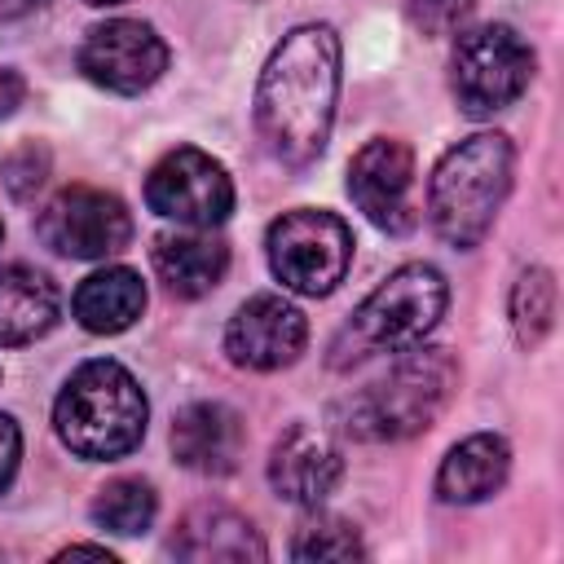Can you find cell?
Returning a JSON list of instances; mask_svg holds the SVG:
<instances>
[{
    "label": "cell",
    "mask_w": 564,
    "mask_h": 564,
    "mask_svg": "<svg viewBox=\"0 0 564 564\" xmlns=\"http://www.w3.org/2000/svg\"><path fill=\"white\" fill-rule=\"evenodd\" d=\"M366 546L357 529L339 516H313L291 538V560H361Z\"/></svg>",
    "instance_id": "obj_22"
},
{
    "label": "cell",
    "mask_w": 564,
    "mask_h": 564,
    "mask_svg": "<svg viewBox=\"0 0 564 564\" xmlns=\"http://www.w3.org/2000/svg\"><path fill=\"white\" fill-rule=\"evenodd\" d=\"M145 203L163 220H176L189 229H212L234 212V181L212 154L181 145L150 167Z\"/></svg>",
    "instance_id": "obj_8"
},
{
    "label": "cell",
    "mask_w": 564,
    "mask_h": 564,
    "mask_svg": "<svg viewBox=\"0 0 564 564\" xmlns=\"http://www.w3.org/2000/svg\"><path fill=\"white\" fill-rule=\"evenodd\" d=\"M458 388V366L445 348H401V361L344 405V427L357 441H405L436 423Z\"/></svg>",
    "instance_id": "obj_4"
},
{
    "label": "cell",
    "mask_w": 564,
    "mask_h": 564,
    "mask_svg": "<svg viewBox=\"0 0 564 564\" xmlns=\"http://www.w3.org/2000/svg\"><path fill=\"white\" fill-rule=\"evenodd\" d=\"M339 97V35L326 22H304L269 53L256 88V128L269 154L304 167L326 150Z\"/></svg>",
    "instance_id": "obj_1"
},
{
    "label": "cell",
    "mask_w": 564,
    "mask_h": 564,
    "mask_svg": "<svg viewBox=\"0 0 564 564\" xmlns=\"http://www.w3.org/2000/svg\"><path fill=\"white\" fill-rule=\"evenodd\" d=\"M150 256H154L159 282H163L172 295H181V300L207 295V291L225 278V269H229V247H225L216 234H207V229H194V234H163Z\"/></svg>",
    "instance_id": "obj_17"
},
{
    "label": "cell",
    "mask_w": 564,
    "mask_h": 564,
    "mask_svg": "<svg viewBox=\"0 0 564 564\" xmlns=\"http://www.w3.org/2000/svg\"><path fill=\"white\" fill-rule=\"evenodd\" d=\"M57 313H62V295L48 273L31 264L0 269V344L4 348H22L48 335L57 326Z\"/></svg>",
    "instance_id": "obj_16"
},
{
    "label": "cell",
    "mask_w": 564,
    "mask_h": 564,
    "mask_svg": "<svg viewBox=\"0 0 564 564\" xmlns=\"http://www.w3.org/2000/svg\"><path fill=\"white\" fill-rule=\"evenodd\" d=\"M269 269L286 291L330 295L352 264V234L335 212L295 207L269 225Z\"/></svg>",
    "instance_id": "obj_6"
},
{
    "label": "cell",
    "mask_w": 564,
    "mask_h": 564,
    "mask_svg": "<svg viewBox=\"0 0 564 564\" xmlns=\"http://www.w3.org/2000/svg\"><path fill=\"white\" fill-rule=\"evenodd\" d=\"M449 286L441 278V269L432 264H401L397 273H388V282H379L352 313V322L344 326V339L335 344V352H344L339 366L361 361L370 352H401L414 348L445 313Z\"/></svg>",
    "instance_id": "obj_5"
},
{
    "label": "cell",
    "mask_w": 564,
    "mask_h": 564,
    "mask_svg": "<svg viewBox=\"0 0 564 564\" xmlns=\"http://www.w3.org/2000/svg\"><path fill=\"white\" fill-rule=\"evenodd\" d=\"M167 551L176 560H194V564H207V560H225V564H247V560H264V542L260 533L251 529L247 516L220 507V502H198L181 516Z\"/></svg>",
    "instance_id": "obj_15"
},
{
    "label": "cell",
    "mask_w": 564,
    "mask_h": 564,
    "mask_svg": "<svg viewBox=\"0 0 564 564\" xmlns=\"http://www.w3.org/2000/svg\"><path fill=\"white\" fill-rule=\"evenodd\" d=\"M145 392L141 383L119 366V361H84L57 405H53V427L62 445L79 458H123L141 445L145 436Z\"/></svg>",
    "instance_id": "obj_2"
},
{
    "label": "cell",
    "mask_w": 564,
    "mask_h": 564,
    "mask_svg": "<svg viewBox=\"0 0 564 564\" xmlns=\"http://www.w3.org/2000/svg\"><path fill=\"white\" fill-rule=\"evenodd\" d=\"M35 234L57 256H70V260H106V256H115V251L128 247L132 216H128V207L115 194L93 189V185H70V189H62L35 216Z\"/></svg>",
    "instance_id": "obj_9"
},
{
    "label": "cell",
    "mask_w": 564,
    "mask_h": 564,
    "mask_svg": "<svg viewBox=\"0 0 564 564\" xmlns=\"http://www.w3.org/2000/svg\"><path fill=\"white\" fill-rule=\"evenodd\" d=\"M18 454H22V432L9 414H0V494L9 489V480L18 471Z\"/></svg>",
    "instance_id": "obj_25"
},
{
    "label": "cell",
    "mask_w": 564,
    "mask_h": 564,
    "mask_svg": "<svg viewBox=\"0 0 564 564\" xmlns=\"http://www.w3.org/2000/svg\"><path fill=\"white\" fill-rule=\"evenodd\" d=\"M75 322L93 335H119L128 330L141 308H145V286H141V273L123 269V264H110V269H97L88 273L79 286H75Z\"/></svg>",
    "instance_id": "obj_19"
},
{
    "label": "cell",
    "mask_w": 564,
    "mask_h": 564,
    "mask_svg": "<svg viewBox=\"0 0 564 564\" xmlns=\"http://www.w3.org/2000/svg\"><path fill=\"white\" fill-rule=\"evenodd\" d=\"M476 0H410V22L423 35H449L467 22Z\"/></svg>",
    "instance_id": "obj_24"
},
{
    "label": "cell",
    "mask_w": 564,
    "mask_h": 564,
    "mask_svg": "<svg viewBox=\"0 0 564 564\" xmlns=\"http://www.w3.org/2000/svg\"><path fill=\"white\" fill-rule=\"evenodd\" d=\"M154 511H159V498L145 480L137 476H119L110 480L97 498H93V520L119 538H137L154 524Z\"/></svg>",
    "instance_id": "obj_20"
},
{
    "label": "cell",
    "mask_w": 564,
    "mask_h": 564,
    "mask_svg": "<svg viewBox=\"0 0 564 564\" xmlns=\"http://www.w3.org/2000/svg\"><path fill=\"white\" fill-rule=\"evenodd\" d=\"M308 322L282 295H251L225 330V352L247 370H282L304 352Z\"/></svg>",
    "instance_id": "obj_12"
},
{
    "label": "cell",
    "mask_w": 564,
    "mask_h": 564,
    "mask_svg": "<svg viewBox=\"0 0 564 564\" xmlns=\"http://www.w3.org/2000/svg\"><path fill=\"white\" fill-rule=\"evenodd\" d=\"M511 189V141L502 132H476L445 150L427 181V220L449 247H476Z\"/></svg>",
    "instance_id": "obj_3"
},
{
    "label": "cell",
    "mask_w": 564,
    "mask_h": 564,
    "mask_svg": "<svg viewBox=\"0 0 564 564\" xmlns=\"http://www.w3.org/2000/svg\"><path fill=\"white\" fill-rule=\"evenodd\" d=\"M507 471H511L507 441L494 432H476L445 454V463L436 471V494H441V502H485L502 489Z\"/></svg>",
    "instance_id": "obj_18"
},
{
    "label": "cell",
    "mask_w": 564,
    "mask_h": 564,
    "mask_svg": "<svg viewBox=\"0 0 564 564\" xmlns=\"http://www.w3.org/2000/svg\"><path fill=\"white\" fill-rule=\"evenodd\" d=\"M22 97H26V79H22L18 70L0 66V119H9V115L22 106Z\"/></svg>",
    "instance_id": "obj_26"
},
{
    "label": "cell",
    "mask_w": 564,
    "mask_h": 564,
    "mask_svg": "<svg viewBox=\"0 0 564 564\" xmlns=\"http://www.w3.org/2000/svg\"><path fill=\"white\" fill-rule=\"evenodd\" d=\"M551 322H555V278H551V269L533 264V269L520 273L516 291H511V326H516V339L524 348H533V344L546 339Z\"/></svg>",
    "instance_id": "obj_21"
},
{
    "label": "cell",
    "mask_w": 564,
    "mask_h": 564,
    "mask_svg": "<svg viewBox=\"0 0 564 564\" xmlns=\"http://www.w3.org/2000/svg\"><path fill=\"white\" fill-rule=\"evenodd\" d=\"M44 172H48V154H44V150H35V145H22V150H13V154L4 159V167H0V176H4V189H9L13 198H31V194L40 189Z\"/></svg>",
    "instance_id": "obj_23"
},
{
    "label": "cell",
    "mask_w": 564,
    "mask_h": 564,
    "mask_svg": "<svg viewBox=\"0 0 564 564\" xmlns=\"http://www.w3.org/2000/svg\"><path fill=\"white\" fill-rule=\"evenodd\" d=\"M40 0H0V18H18V13H26V9H35Z\"/></svg>",
    "instance_id": "obj_28"
},
{
    "label": "cell",
    "mask_w": 564,
    "mask_h": 564,
    "mask_svg": "<svg viewBox=\"0 0 564 564\" xmlns=\"http://www.w3.org/2000/svg\"><path fill=\"white\" fill-rule=\"evenodd\" d=\"M79 70L110 88V93H141L150 88L163 70H167V44L159 40V31L150 22L137 18H110L101 26H93L79 44Z\"/></svg>",
    "instance_id": "obj_10"
},
{
    "label": "cell",
    "mask_w": 564,
    "mask_h": 564,
    "mask_svg": "<svg viewBox=\"0 0 564 564\" xmlns=\"http://www.w3.org/2000/svg\"><path fill=\"white\" fill-rule=\"evenodd\" d=\"M348 194L366 212L370 225L388 234H405L414 225V154L405 141L375 137L352 154Z\"/></svg>",
    "instance_id": "obj_11"
},
{
    "label": "cell",
    "mask_w": 564,
    "mask_h": 564,
    "mask_svg": "<svg viewBox=\"0 0 564 564\" xmlns=\"http://www.w3.org/2000/svg\"><path fill=\"white\" fill-rule=\"evenodd\" d=\"M0 238H4V229H0Z\"/></svg>",
    "instance_id": "obj_30"
},
{
    "label": "cell",
    "mask_w": 564,
    "mask_h": 564,
    "mask_svg": "<svg viewBox=\"0 0 564 564\" xmlns=\"http://www.w3.org/2000/svg\"><path fill=\"white\" fill-rule=\"evenodd\" d=\"M247 432L238 410L220 401H194L176 414L172 423V454L181 467L203 471V476H229L242 458Z\"/></svg>",
    "instance_id": "obj_14"
},
{
    "label": "cell",
    "mask_w": 564,
    "mask_h": 564,
    "mask_svg": "<svg viewBox=\"0 0 564 564\" xmlns=\"http://www.w3.org/2000/svg\"><path fill=\"white\" fill-rule=\"evenodd\" d=\"M88 4H119V0H88Z\"/></svg>",
    "instance_id": "obj_29"
},
{
    "label": "cell",
    "mask_w": 564,
    "mask_h": 564,
    "mask_svg": "<svg viewBox=\"0 0 564 564\" xmlns=\"http://www.w3.org/2000/svg\"><path fill=\"white\" fill-rule=\"evenodd\" d=\"M449 84L467 115H494L507 110L533 79V48L507 26L485 22L458 35L449 57Z\"/></svg>",
    "instance_id": "obj_7"
},
{
    "label": "cell",
    "mask_w": 564,
    "mask_h": 564,
    "mask_svg": "<svg viewBox=\"0 0 564 564\" xmlns=\"http://www.w3.org/2000/svg\"><path fill=\"white\" fill-rule=\"evenodd\" d=\"M70 555H93V560H106V564L115 560L106 546H66V551H62V560H70Z\"/></svg>",
    "instance_id": "obj_27"
},
{
    "label": "cell",
    "mask_w": 564,
    "mask_h": 564,
    "mask_svg": "<svg viewBox=\"0 0 564 564\" xmlns=\"http://www.w3.org/2000/svg\"><path fill=\"white\" fill-rule=\"evenodd\" d=\"M339 480H344V454L322 427L295 423L278 436L269 458V485L278 498L295 507H317L322 498L335 494Z\"/></svg>",
    "instance_id": "obj_13"
}]
</instances>
